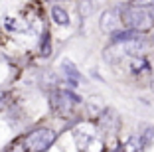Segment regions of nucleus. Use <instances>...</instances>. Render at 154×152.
<instances>
[{"label": "nucleus", "instance_id": "obj_1", "mask_svg": "<svg viewBox=\"0 0 154 152\" xmlns=\"http://www.w3.org/2000/svg\"><path fill=\"white\" fill-rule=\"evenodd\" d=\"M55 138H57L55 130L48 129V126H42V129H36L28 134L24 146H26V152H45L55 142Z\"/></svg>", "mask_w": 154, "mask_h": 152}, {"label": "nucleus", "instance_id": "obj_2", "mask_svg": "<svg viewBox=\"0 0 154 152\" xmlns=\"http://www.w3.org/2000/svg\"><path fill=\"white\" fill-rule=\"evenodd\" d=\"M122 22L136 32H146L152 28V16L144 8L131 6V8H125V12H122Z\"/></svg>", "mask_w": 154, "mask_h": 152}, {"label": "nucleus", "instance_id": "obj_3", "mask_svg": "<svg viewBox=\"0 0 154 152\" xmlns=\"http://www.w3.org/2000/svg\"><path fill=\"white\" fill-rule=\"evenodd\" d=\"M81 99L77 97L75 93H71V91H54L50 97V103H51V109H54L57 115H69V113L73 111V107H75L77 103H79Z\"/></svg>", "mask_w": 154, "mask_h": 152}, {"label": "nucleus", "instance_id": "obj_4", "mask_svg": "<svg viewBox=\"0 0 154 152\" xmlns=\"http://www.w3.org/2000/svg\"><path fill=\"white\" fill-rule=\"evenodd\" d=\"M75 142L77 148L81 152H101L103 150V142L89 126H81L75 130Z\"/></svg>", "mask_w": 154, "mask_h": 152}, {"label": "nucleus", "instance_id": "obj_5", "mask_svg": "<svg viewBox=\"0 0 154 152\" xmlns=\"http://www.w3.org/2000/svg\"><path fill=\"white\" fill-rule=\"evenodd\" d=\"M125 22H122V10L121 8H109L101 14L99 18V28L103 34H115V32L122 30Z\"/></svg>", "mask_w": 154, "mask_h": 152}, {"label": "nucleus", "instance_id": "obj_6", "mask_svg": "<svg viewBox=\"0 0 154 152\" xmlns=\"http://www.w3.org/2000/svg\"><path fill=\"white\" fill-rule=\"evenodd\" d=\"M144 49V42L140 38H132V40H125L113 45V51H117L119 55H140Z\"/></svg>", "mask_w": 154, "mask_h": 152}, {"label": "nucleus", "instance_id": "obj_7", "mask_svg": "<svg viewBox=\"0 0 154 152\" xmlns=\"http://www.w3.org/2000/svg\"><path fill=\"white\" fill-rule=\"evenodd\" d=\"M61 69H63L65 77H67V81L71 83V85H79V83L83 81V75L77 71V67L73 65L69 59H63V61H61Z\"/></svg>", "mask_w": 154, "mask_h": 152}, {"label": "nucleus", "instance_id": "obj_8", "mask_svg": "<svg viewBox=\"0 0 154 152\" xmlns=\"http://www.w3.org/2000/svg\"><path fill=\"white\" fill-rule=\"evenodd\" d=\"M51 18H54L55 24H59V26H67L69 24V14L65 8H61V6H54L51 8Z\"/></svg>", "mask_w": 154, "mask_h": 152}, {"label": "nucleus", "instance_id": "obj_9", "mask_svg": "<svg viewBox=\"0 0 154 152\" xmlns=\"http://www.w3.org/2000/svg\"><path fill=\"white\" fill-rule=\"evenodd\" d=\"M142 144H146L144 140H142V136H131V138L127 140V144H125V150L127 152H140Z\"/></svg>", "mask_w": 154, "mask_h": 152}, {"label": "nucleus", "instance_id": "obj_10", "mask_svg": "<svg viewBox=\"0 0 154 152\" xmlns=\"http://www.w3.org/2000/svg\"><path fill=\"white\" fill-rule=\"evenodd\" d=\"M40 54L42 55H48L51 54V44H50V34L48 32H44V38H42V45H40Z\"/></svg>", "mask_w": 154, "mask_h": 152}, {"label": "nucleus", "instance_id": "obj_11", "mask_svg": "<svg viewBox=\"0 0 154 152\" xmlns=\"http://www.w3.org/2000/svg\"><path fill=\"white\" fill-rule=\"evenodd\" d=\"M79 8H81V14H83V16H87V14L93 12V4H91V0H83L81 4H79Z\"/></svg>", "mask_w": 154, "mask_h": 152}, {"label": "nucleus", "instance_id": "obj_12", "mask_svg": "<svg viewBox=\"0 0 154 152\" xmlns=\"http://www.w3.org/2000/svg\"><path fill=\"white\" fill-rule=\"evenodd\" d=\"M152 138H154V126H148V130L142 134V140L148 144V142H152Z\"/></svg>", "mask_w": 154, "mask_h": 152}, {"label": "nucleus", "instance_id": "obj_13", "mask_svg": "<svg viewBox=\"0 0 154 152\" xmlns=\"http://www.w3.org/2000/svg\"><path fill=\"white\" fill-rule=\"evenodd\" d=\"M132 6H138V8H144V6H152L154 0H131Z\"/></svg>", "mask_w": 154, "mask_h": 152}, {"label": "nucleus", "instance_id": "obj_14", "mask_svg": "<svg viewBox=\"0 0 154 152\" xmlns=\"http://www.w3.org/2000/svg\"><path fill=\"white\" fill-rule=\"evenodd\" d=\"M150 89H152V93H154V79H152V83H150Z\"/></svg>", "mask_w": 154, "mask_h": 152}, {"label": "nucleus", "instance_id": "obj_15", "mask_svg": "<svg viewBox=\"0 0 154 152\" xmlns=\"http://www.w3.org/2000/svg\"><path fill=\"white\" fill-rule=\"evenodd\" d=\"M152 42H154V36H152Z\"/></svg>", "mask_w": 154, "mask_h": 152}]
</instances>
